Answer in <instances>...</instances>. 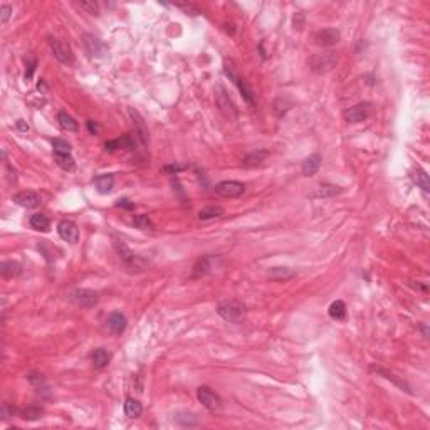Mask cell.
Returning a JSON list of instances; mask_svg holds the SVG:
<instances>
[{
    "mask_svg": "<svg viewBox=\"0 0 430 430\" xmlns=\"http://www.w3.org/2000/svg\"><path fill=\"white\" fill-rule=\"evenodd\" d=\"M88 130H89V133H91V134H96L98 131H99V125H98V123H94L93 120H89L88 121Z\"/></svg>",
    "mask_w": 430,
    "mask_h": 430,
    "instance_id": "b9f144b4",
    "label": "cell"
},
{
    "mask_svg": "<svg viewBox=\"0 0 430 430\" xmlns=\"http://www.w3.org/2000/svg\"><path fill=\"white\" fill-rule=\"evenodd\" d=\"M302 20H304V15L301 14H296L294 15V27H298V29H301V26H302Z\"/></svg>",
    "mask_w": 430,
    "mask_h": 430,
    "instance_id": "ee69618b",
    "label": "cell"
},
{
    "mask_svg": "<svg viewBox=\"0 0 430 430\" xmlns=\"http://www.w3.org/2000/svg\"><path fill=\"white\" fill-rule=\"evenodd\" d=\"M15 126H17V130H20V131H29V125H26L24 120H17Z\"/></svg>",
    "mask_w": 430,
    "mask_h": 430,
    "instance_id": "f6af8a7d",
    "label": "cell"
},
{
    "mask_svg": "<svg viewBox=\"0 0 430 430\" xmlns=\"http://www.w3.org/2000/svg\"><path fill=\"white\" fill-rule=\"evenodd\" d=\"M83 44H84V47H86V51H88L89 56L104 57L106 54H108V47H106V44L99 37H96V35H93V34H83Z\"/></svg>",
    "mask_w": 430,
    "mask_h": 430,
    "instance_id": "ba28073f",
    "label": "cell"
},
{
    "mask_svg": "<svg viewBox=\"0 0 430 430\" xmlns=\"http://www.w3.org/2000/svg\"><path fill=\"white\" fill-rule=\"evenodd\" d=\"M215 103L219 106L220 113L224 114L227 120H237V108L232 101V98L229 96L227 89L224 86H217L215 88Z\"/></svg>",
    "mask_w": 430,
    "mask_h": 430,
    "instance_id": "3957f363",
    "label": "cell"
},
{
    "mask_svg": "<svg viewBox=\"0 0 430 430\" xmlns=\"http://www.w3.org/2000/svg\"><path fill=\"white\" fill-rule=\"evenodd\" d=\"M12 7L10 5H7V3H3L2 7H0V22L3 24V26H5L7 22H9V19H10V15H12Z\"/></svg>",
    "mask_w": 430,
    "mask_h": 430,
    "instance_id": "74e56055",
    "label": "cell"
},
{
    "mask_svg": "<svg viewBox=\"0 0 430 430\" xmlns=\"http://www.w3.org/2000/svg\"><path fill=\"white\" fill-rule=\"evenodd\" d=\"M217 313H219V316H222L225 321L229 323H240L244 319L245 309L242 302L231 299V301L220 302V304L217 306Z\"/></svg>",
    "mask_w": 430,
    "mask_h": 430,
    "instance_id": "6da1fadb",
    "label": "cell"
},
{
    "mask_svg": "<svg viewBox=\"0 0 430 430\" xmlns=\"http://www.w3.org/2000/svg\"><path fill=\"white\" fill-rule=\"evenodd\" d=\"M42 413H44V408L40 407V405H29L27 408H24V410L19 412V415H20V419L32 422V420L40 419V417H42Z\"/></svg>",
    "mask_w": 430,
    "mask_h": 430,
    "instance_id": "d4e9b609",
    "label": "cell"
},
{
    "mask_svg": "<svg viewBox=\"0 0 430 430\" xmlns=\"http://www.w3.org/2000/svg\"><path fill=\"white\" fill-rule=\"evenodd\" d=\"M114 249H116V252L120 254V257L123 261H125V264L126 265H130V267H143V264H145V262H143L140 257L136 256V254H133L128 249V245L125 244V240H121V239H114Z\"/></svg>",
    "mask_w": 430,
    "mask_h": 430,
    "instance_id": "52a82bcc",
    "label": "cell"
},
{
    "mask_svg": "<svg viewBox=\"0 0 430 430\" xmlns=\"http://www.w3.org/2000/svg\"><path fill=\"white\" fill-rule=\"evenodd\" d=\"M210 269V257H203V259L197 261V264L194 265V276H205Z\"/></svg>",
    "mask_w": 430,
    "mask_h": 430,
    "instance_id": "836d02e7",
    "label": "cell"
},
{
    "mask_svg": "<svg viewBox=\"0 0 430 430\" xmlns=\"http://www.w3.org/2000/svg\"><path fill=\"white\" fill-rule=\"evenodd\" d=\"M143 412V407L141 403L138 402V400L134 398H126L125 402V413L126 417H130V419H136V417H140Z\"/></svg>",
    "mask_w": 430,
    "mask_h": 430,
    "instance_id": "f546056e",
    "label": "cell"
},
{
    "mask_svg": "<svg viewBox=\"0 0 430 430\" xmlns=\"http://www.w3.org/2000/svg\"><path fill=\"white\" fill-rule=\"evenodd\" d=\"M370 371H375V373H378V375H382V376H385V378L387 380H392L393 383L397 385V387H400L402 388V390H405V392H408V393H412V390H410V387H408L407 383L405 382H402V380H398L397 378L395 375H392L390 371H387V370H383V368H380V366H371L370 368Z\"/></svg>",
    "mask_w": 430,
    "mask_h": 430,
    "instance_id": "4316f807",
    "label": "cell"
},
{
    "mask_svg": "<svg viewBox=\"0 0 430 430\" xmlns=\"http://www.w3.org/2000/svg\"><path fill=\"white\" fill-rule=\"evenodd\" d=\"M319 166H321V157H319L318 153H314L302 162L301 171L304 177H313V175L319 170Z\"/></svg>",
    "mask_w": 430,
    "mask_h": 430,
    "instance_id": "ac0fdd59",
    "label": "cell"
},
{
    "mask_svg": "<svg viewBox=\"0 0 430 430\" xmlns=\"http://www.w3.org/2000/svg\"><path fill=\"white\" fill-rule=\"evenodd\" d=\"M106 150L114 151V150H133L134 148V138L131 136V133L125 134L121 138H116V140L106 141Z\"/></svg>",
    "mask_w": 430,
    "mask_h": 430,
    "instance_id": "2e32d148",
    "label": "cell"
},
{
    "mask_svg": "<svg viewBox=\"0 0 430 430\" xmlns=\"http://www.w3.org/2000/svg\"><path fill=\"white\" fill-rule=\"evenodd\" d=\"M14 202L20 207L34 208L40 203V195L35 194V192H32V190H24V192H19V194L14 195Z\"/></svg>",
    "mask_w": 430,
    "mask_h": 430,
    "instance_id": "5bb4252c",
    "label": "cell"
},
{
    "mask_svg": "<svg viewBox=\"0 0 430 430\" xmlns=\"http://www.w3.org/2000/svg\"><path fill=\"white\" fill-rule=\"evenodd\" d=\"M51 143L56 153H71V143L63 140V138H54Z\"/></svg>",
    "mask_w": 430,
    "mask_h": 430,
    "instance_id": "e575fe53",
    "label": "cell"
},
{
    "mask_svg": "<svg viewBox=\"0 0 430 430\" xmlns=\"http://www.w3.org/2000/svg\"><path fill=\"white\" fill-rule=\"evenodd\" d=\"M328 313H330V316L333 319H336V321H341V319H345L346 316V304L343 301H334L331 302L330 309H328Z\"/></svg>",
    "mask_w": 430,
    "mask_h": 430,
    "instance_id": "4dcf8cb0",
    "label": "cell"
},
{
    "mask_svg": "<svg viewBox=\"0 0 430 430\" xmlns=\"http://www.w3.org/2000/svg\"><path fill=\"white\" fill-rule=\"evenodd\" d=\"M128 114H130L131 120H133L134 131H136L138 138L141 140L143 145H146V143H148V128H146V125H145V121H143V118L140 116V113L134 111L133 108L128 109Z\"/></svg>",
    "mask_w": 430,
    "mask_h": 430,
    "instance_id": "9a60e30c",
    "label": "cell"
},
{
    "mask_svg": "<svg viewBox=\"0 0 430 430\" xmlns=\"http://www.w3.org/2000/svg\"><path fill=\"white\" fill-rule=\"evenodd\" d=\"M94 185H96L98 192L99 194H109L113 190L114 185V177L113 175H99V177L94 178Z\"/></svg>",
    "mask_w": 430,
    "mask_h": 430,
    "instance_id": "ffe728a7",
    "label": "cell"
},
{
    "mask_svg": "<svg viewBox=\"0 0 430 430\" xmlns=\"http://www.w3.org/2000/svg\"><path fill=\"white\" fill-rule=\"evenodd\" d=\"M338 64V56L334 52H321L309 59V67L316 74H326L333 71V67Z\"/></svg>",
    "mask_w": 430,
    "mask_h": 430,
    "instance_id": "7a4b0ae2",
    "label": "cell"
},
{
    "mask_svg": "<svg viewBox=\"0 0 430 430\" xmlns=\"http://www.w3.org/2000/svg\"><path fill=\"white\" fill-rule=\"evenodd\" d=\"M225 210L222 207L215 205V207H205L198 212V219L200 220H208V219H215V217H224Z\"/></svg>",
    "mask_w": 430,
    "mask_h": 430,
    "instance_id": "1f68e13d",
    "label": "cell"
},
{
    "mask_svg": "<svg viewBox=\"0 0 430 430\" xmlns=\"http://www.w3.org/2000/svg\"><path fill=\"white\" fill-rule=\"evenodd\" d=\"M91 360H93L94 368L103 370V368L108 366V363H109V353L104 350V348H98V350H94Z\"/></svg>",
    "mask_w": 430,
    "mask_h": 430,
    "instance_id": "7402d4cb",
    "label": "cell"
},
{
    "mask_svg": "<svg viewBox=\"0 0 430 430\" xmlns=\"http://www.w3.org/2000/svg\"><path fill=\"white\" fill-rule=\"evenodd\" d=\"M370 114H371L370 103H358L355 104L353 108L346 109V111L343 113V116H345V120L348 123H360V121H365Z\"/></svg>",
    "mask_w": 430,
    "mask_h": 430,
    "instance_id": "9c48e42d",
    "label": "cell"
},
{
    "mask_svg": "<svg viewBox=\"0 0 430 430\" xmlns=\"http://www.w3.org/2000/svg\"><path fill=\"white\" fill-rule=\"evenodd\" d=\"M185 168H187L185 165H166V166H163V171H166V173H170V175H175L177 171L185 170Z\"/></svg>",
    "mask_w": 430,
    "mask_h": 430,
    "instance_id": "ab89813d",
    "label": "cell"
},
{
    "mask_svg": "<svg viewBox=\"0 0 430 430\" xmlns=\"http://www.w3.org/2000/svg\"><path fill=\"white\" fill-rule=\"evenodd\" d=\"M22 272V265L15 261H5L0 264V274L3 277H15Z\"/></svg>",
    "mask_w": 430,
    "mask_h": 430,
    "instance_id": "44dd1931",
    "label": "cell"
},
{
    "mask_svg": "<svg viewBox=\"0 0 430 430\" xmlns=\"http://www.w3.org/2000/svg\"><path fill=\"white\" fill-rule=\"evenodd\" d=\"M269 155L267 150H256V151H251L249 155H245L244 158V165L245 166H256V165H261L262 162L265 160V157Z\"/></svg>",
    "mask_w": 430,
    "mask_h": 430,
    "instance_id": "cb8c5ba5",
    "label": "cell"
},
{
    "mask_svg": "<svg viewBox=\"0 0 430 430\" xmlns=\"http://www.w3.org/2000/svg\"><path fill=\"white\" fill-rule=\"evenodd\" d=\"M116 205H118V207H123V208H128V210H131V208L134 207V203H131L128 198H121L120 202L116 203Z\"/></svg>",
    "mask_w": 430,
    "mask_h": 430,
    "instance_id": "7bdbcfd3",
    "label": "cell"
},
{
    "mask_svg": "<svg viewBox=\"0 0 430 430\" xmlns=\"http://www.w3.org/2000/svg\"><path fill=\"white\" fill-rule=\"evenodd\" d=\"M79 7L83 10L88 12V14H91V15H98V14H99V7H98L96 2H81Z\"/></svg>",
    "mask_w": 430,
    "mask_h": 430,
    "instance_id": "8d00e7d4",
    "label": "cell"
},
{
    "mask_svg": "<svg viewBox=\"0 0 430 430\" xmlns=\"http://www.w3.org/2000/svg\"><path fill=\"white\" fill-rule=\"evenodd\" d=\"M267 276L276 281H289L296 277V272L289 267H271L267 271Z\"/></svg>",
    "mask_w": 430,
    "mask_h": 430,
    "instance_id": "d6986e66",
    "label": "cell"
},
{
    "mask_svg": "<svg viewBox=\"0 0 430 430\" xmlns=\"http://www.w3.org/2000/svg\"><path fill=\"white\" fill-rule=\"evenodd\" d=\"M343 188L341 187H336V185H330V183H325V185H319L316 188V192H314L311 197H314V198H321V197H334L338 194H341Z\"/></svg>",
    "mask_w": 430,
    "mask_h": 430,
    "instance_id": "484cf974",
    "label": "cell"
},
{
    "mask_svg": "<svg viewBox=\"0 0 430 430\" xmlns=\"http://www.w3.org/2000/svg\"><path fill=\"white\" fill-rule=\"evenodd\" d=\"M214 190L217 195L224 197V198H235V197H240L245 192V185L240 182H235V180H225V182L217 183Z\"/></svg>",
    "mask_w": 430,
    "mask_h": 430,
    "instance_id": "5b68a950",
    "label": "cell"
},
{
    "mask_svg": "<svg viewBox=\"0 0 430 430\" xmlns=\"http://www.w3.org/2000/svg\"><path fill=\"white\" fill-rule=\"evenodd\" d=\"M35 59H31L27 63V72H26V79H31L32 77V72H34V69H35Z\"/></svg>",
    "mask_w": 430,
    "mask_h": 430,
    "instance_id": "60d3db41",
    "label": "cell"
},
{
    "mask_svg": "<svg viewBox=\"0 0 430 430\" xmlns=\"http://www.w3.org/2000/svg\"><path fill=\"white\" fill-rule=\"evenodd\" d=\"M412 180L419 185L424 192H429L430 190V182H429V175L425 173L424 170L417 168L415 171L412 173Z\"/></svg>",
    "mask_w": 430,
    "mask_h": 430,
    "instance_id": "d6a6232c",
    "label": "cell"
},
{
    "mask_svg": "<svg viewBox=\"0 0 430 430\" xmlns=\"http://www.w3.org/2000/svg\"><path fill=\"white\" fill-rule=\"evenodd\" d=\"M133 225H134V227H138V229H141V231H148V229L153 227V224H151L150 217L145 215V214L134 217V219H133Z\"/></svg>",
    "mask_w": 430,
    "mask_h": 430,
    "instance_id": "d590c367",
    "label": "cell"
},
{
    "mask_svg": "<svg viewBox=\"0 0 430 430\" xmlns=\"http://www.w3.org/2000/svg\"><path fill=\"white\" fill-rule=\"evenodd\" d=\"M54 160L57 163V166H61L63 170L66 171H71L74 170V158L71 157V153H56L54 151Z\"/></svg>",
    "mask_w": 430,
    "mask_h": 430,
    "instance_id": "f1b7e54d",
    "label": "cell"
},
{
    "mask_svg": "<svg viewBox=\"0 0 430 430\" xmlns=\"http://www.w3.org/2000/svg\"><path fill=\"white\" fill-rule=\"evenodd\" d=\"M14 413H15V408L14 407H10L9 403H2V410H0V415H2L3 420H7V419H10V417H14Z\"/></svg>",
    "mask_w": 430,
    "mask_h": 430,
    "instance_id": "f35d334b",
    "label": "cell"
},
{
    "mask_svg": "<svg viewBox=\"0 0 430 430\" xmlns=\"http://www.w3.org/2000/svg\"><path fill=\"white\" fill-rule=\"evenodd\" d=\"M29 224H31V227L34 229V231H39V232H47L49 227H51L49 219L42 214H34L29 219Z\"/></svg>",
    "mask_w": 430,
    "mask_h": 430,
    "instance_id": "603a6c76",
    "label": "cell"
},
{
    "mask_svg": "<svg viewBox=\"0 0 430 430\" xmlns=\"http://www.w3.org/2000/svg\"><path fill=\"white\" fill-rule=\"evenodd\" d=\"M57 121H59L61 128L66 130V131H77V121L66 111L57 113Z\"/></svg>",
    "mask_w": 430,
    "mask_h": 430,
    "instance_id": "83f0119b",
    "label": "cell"
},
{
    "mask_svg": "<svg viewBox=\"0 0 430 430\" xmlns=\"http://www.w3.org/2000/svg\"><path fill=\"white\" fill-rule=\"evenodd\" d=\"M51 47L52 52H54L56 59L63 64H71L72 63V52L69 49L67 44L61 42L59 39H51Z\"/></svg>",
    "mask_w": 430,
    "mask_h": 430,
    "instance_id": "4fadbf2b",
    "label": "cell"
},
{
    "mask_svg": "<svg viewBox=\"0 0 430 430\" xmlns=\"http://www.w3.org/2000/svg\"><path fill=\"white\" fill-rule=\"evenodd\" d=\"M69 299L76 306H81V308H93V306L98 304L99 296H98L96 291L91 289H74L69 294Z\"/></svg>",
    "mask_w": 430,
    "mask_h": 430,
    "instance_id": "8992f818",
    "label": "cell"
},
{
    "mask_svg": "<svg viewBox=\"0 0 430 430\" xmlns=\"http://www.w3.org/2000/svg\"><path fill=\"white\" fill-rule=\"evenodd\" d=\"M225 72H227L229 77H231V79L237 84V88H239V91L242 93V96H244L245 103H247V104H254V103H256V99H254V93H252V89L249 88L247 83H245L242 77L235 74L234 67H229V66H227V67H225Z\"/></svg>",
    "mask_w": 430,
    "mask_h": 430,
    "instance_id": "8fae6325",
    "label": "cell"
},
{
    "mask_svg": "<svg viewBox=\"0 0 430 430\" xmlns=\"http://www.w3.org/2000/svg\"><path fill=\"white\" fill-rule=\"evenodd\" d=\"M126 323H128V321H126V316H125V314H121V313H118V311L111 313V314H109V318H108V328L113 331L114 334L125 333Z\"/></svg>",
    "mask_w": 430,
    "mask_h": 430,
    "instance_id": "e0dca14e",
    "label": "cell"
},
{
    "mask_svg": "<svg viewBox=\"0 0 430 430\" xmlns=\"http://www.w3.org/2000/svg\"><path fill=\"white\" fill-rule=\"evenodd\" d=\"M314 40H316L318 46L331 47L339 42V31L338 29H323V31L316 32Z\"/></svg>",
    "mask_w": 430,
    "mask_h": 430,
    "instance_id": "7c38bea8",
    "label": "cell"
},
{
    "mask_svg": "<svg viewBox=\"0 0 430 430\" xmlns=\"http://www.w3.org/2000/svg\"><path fill=\"white\" fill-rule=\"evenodd\" d=\"M57 232H59L61 239L69 244H76L79 240V229L72 220H61L57 225Z\"/></svg>",
    "mask_w": 430,
    "mask_h": 430,
    "instance_id": "30bf717a",
    "label": "cell"
},
{
    "mask_svg": "<svg viewBox=\"0 0 430 430\" xmlns=\"http://www.w3.org/2000/svg\"><path fill=\"white\" fill-rule=\"evenodd\" d=\"M197 398H198V402L210 412H217L222 408V398L208 387H198V390H197Z\"/></svg>",
    "mask_w": 430,
    "mask_h": 430,
    "instance_id": "277c9868",
    "label": "cell"
}]
</instances>
